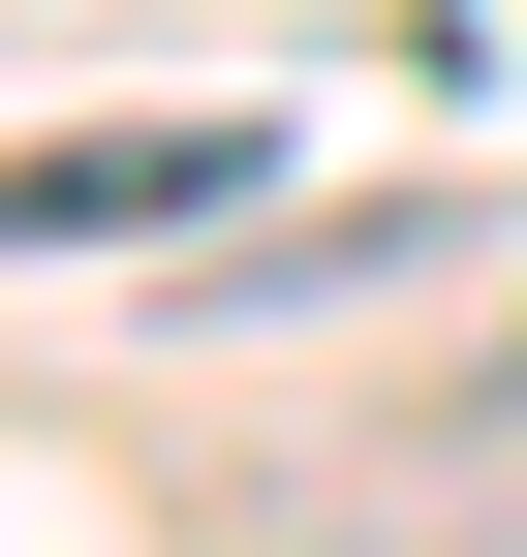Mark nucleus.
Instances as JSON below:
<instances>
[{
	"instance_id": "1",
	"label": "nucleus",
	"mask_w": 527,
	"mask_h": 557,
	"mask_svg": "<svg viewBox=\"0 0 527 557\" xmlns=\"http://www.w3.org/2000/svg\"><path fill=\"white\" fill-rule=\"evenodd\" d=\"M248 124H62V156H0V248H156V218H248Z\"/></svg>"
},
{
	"instance_id": "2",
	"label": "nucleus",
	"mask_w": 527,
	"mask_h": 557,
	"mask_svg": "<svg viewBox=\"0 0 527 557\" xmlns=\"http://www.w3.org/2000/svg\"><path fill=\"white\" fill-rule=\"evenodd\" d=\"M497 434H527V372H497Z\"/></svg>"
}]
</instances>
